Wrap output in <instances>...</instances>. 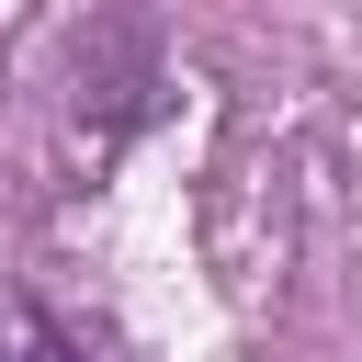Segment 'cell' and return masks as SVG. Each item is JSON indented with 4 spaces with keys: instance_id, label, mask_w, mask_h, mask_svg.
Returning <instances> with one entry per match:
<instances>
[{
    "instance_id": "1",
    "label": "cell",
    "mask_w": 362,
    "mask_h": 362,
    "mask_svg": "<svg viewBox=\"0 0 362 362\" xmlns=\"http://www.w3.org/2000/svg\"><path fill=\"white\" fill-rule=\"evenodd\" d=\"M0 362H79V339H68L23 283H0Z\"/></svg>"
}]
</instances>
